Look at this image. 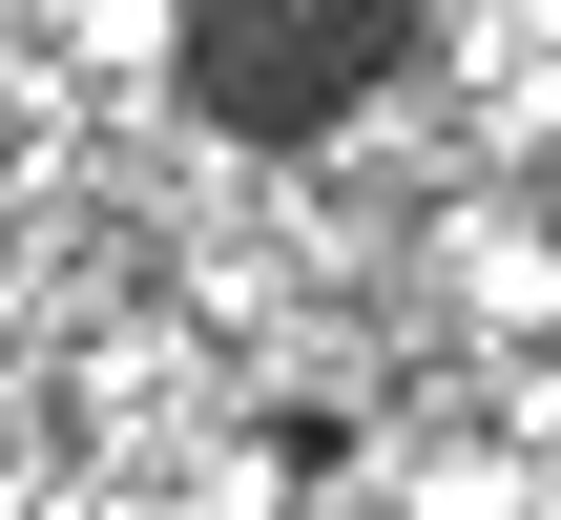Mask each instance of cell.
Listing matches in <instances>:
<instances>
[{
  "mask_svg": "<svg viewBox=\"0 0 561 520\" xmlns=\"http://www.w3.org/2000/svg\"><path fill=\"white\" fill-rule=\"evenodd\" d=\"M396 63H437V21H396V0H354V21H187L208 125H354Z\"/></svg>",
  "mask_w": 561,
  "mask_h": 520,
  "instance_id": "obj_1",
  "label": "cell"
}]
</instances>
